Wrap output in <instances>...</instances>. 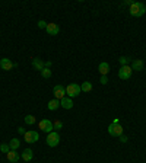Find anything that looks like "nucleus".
<instances>
[{
	"instance_id": "1",
	"label": "nucleus",
	"mask_w": 146,
	"mask_h": 163,
	"mask_svg": "<svg viewBox=\"0 0 146 163\" xmlns=\"http://www.w3.org/2000/svg\"><path fill=\"white\" fill-rule=\"evenodd\" d=\"M146 12V6L140 2H135V3H132L130 5V15L135 17H140L145 15Z\"/></svg>"
},
{
	"instance_id": "2",
	"label": "nucleus",
	"mask_w": 146,
	"mask_h": 163,
	"mask_svg": "<svg viewBox=\"0 0 146 163\" xmlns=\"http://www.w3.org/2000/svg\"><path fill=\"white\" fill-rule=\"evenodd\" d=\"M45 143H47V146H50V147L59 146V143H60V134H59V131H53L50 134H47Z\"/></svg>"
},
{
	"instance_id": "3",
	"label": "nucleus",
	"mask_w": 146,
	"mask_h": 163,
	"mask_svg": "<svg viewBox=\"0 0 146 163\" xmlns=\"http://www.w3.org/2000/svg\"><path fill=\"white\" fill-rule=\"evenodd\" d=\"M80 92H82V89H80V86L76 83H70L66 86V95H67L69 98H76V96L80 95Z\"/></svg>"
},
{
	"instance_id": "4",
	"label": "nucleus",
	"mask_w": 146,
	"mask_h": 163,
	"mask_svg": "<svg viewBox=\"0 0 146 163\" xmlns=\"http://www.w3.org/2000/svg\"><path fill=\"white\" fill-rule=\"evenodd\" d=\"M38 127L41 131H44V133H47V134H50V133H53L54 131V125H53V121H50V119H41L38 124Z\"/></svg>"
},
{
	"instance_id": "5",
	"label": "nucleus",
	"mask_w": 146,
	"mask_h": 163,
	"mask_svg": "<svg viewBox=\"0 0 146 163\" xmlns=\"http://www.w3.org/2000/svg\"><path fill=\"white\" fill-rule=\"evenodd\" d=\"M132 67L130 66H121L120 67V70H118V77L123 80H129L130 77H132Z\"/></svg>"
},
{
	"instance_id": "6",
	"label": "nucleus",
	"mask_w": 146,
	"mask_h": 163,
	"mask_svg": "<svg viewBox=\"0 0 146 163\" xmlns=\"http://www.w3.org/2000/svg\"><path fill=\"white\" fill-rule=\"evenodd\" d=\"M108 134L112 137H120V135H123V127L120 124H111L108 127Z\"/></svg>"
},
{
	"instance_id": "7",
	"label": "nucleus",
	"mask_w": 146,
	"mask_h": 163,
	"mask_svg": "<svg viewBox=\"0 0 146 163\" xmlns=\"http://www.w3.org/2000/svg\"><path fill=\"white\" fill-rule=\"evenodd\" d=\"M23 138H25L26 143L32 144V143H35V141L39 140V134L37 133V131H34V130H31V131H26V133L23 134Z\"/></svg>"
},
{
	"instance_id": "8",
	"label": "nucleus",
	"mask_w": 146,
	"mask_h": 163,
	"mask_svg": "<svg viewBox=\"0 0 146 163\" xmlns=\"http://www.w3.org/2000/svg\"><path fill=\"white\" fill-rule=\"evenodd\" d=\"M53 93L56 96V99L62 101L63 98H64V95H66V87H63L62 84H56L54 89H53Z\"/></svg>"
},
{
	"instance_id": "9",
	"label": "nucleus",
	"mask_w": 146,
	"mask_h": 163,
	"mask_svg": "<svg viewBox=\"0 0 146 163\" xmlns=\"http://www.w3.org/2000/svg\"><path fill=\"white\" fill-rule=\"evenodd\" d=\"M16 66H18L16 63L13 64V63H12L10 60H9V58H0V67L3 68V70H6V72L12 70V68L16 67Z\"/></svg>"
},
{
	"instance_id": "10",
	"label": "nucleus",
	"mask_w": 146,
	"mask_h": 163,
	"mask_svg": "<svg viewBox=\"0 0 146 163\" xmlns=\"http://www.w3.org/2000/svg\"><path fill=\"white\" fill-rule=\"evenodd\" d=\"M47 34L48 35H59L60 34V26L57 25V23H47Z\"/></svg>"
},
{
	"instance_id": "11",
	"label": "nucleus",
	"mask_w": 146,
	"mask_h": 163,
	"mask_svg": "<svg viewBox=\"0 0 146 163\" xmlns=\"http://www.w3.org/2000/svg\"><path fill=\"white\" fill-rule=\"evenodd\" d=\"M132 70H136V72H142L143 70V60L140 58H136L132 61Z\"/></svg>"
},
{
	"instance_id": "12",
	"label": "nucleus",
	"mask_w": 146,
	"mask_h": 163,
	"mask_svg": "<svg viewBox=\"0 0 146 163\" xmlns=\"http://www.w3.org/2000/svg\"><path fill=\"white\" fill-rule=\"evenodd\" d=\"M6 157H7V160H9V162H12V163H16L18 160L21 159V156L18 154V152H16V150H10V152H9L7 154H6Z\"/></svg>"
},
{
	"instance_id": "13",
	"label": "nucleus",
	"mask_w": 146,
	"mask_h": 163,
	"mask_svg": "<svg viewBox=\"0 0 146 163\" xmlns=\"http://www.w3.org/2000/svg\"><path fill=\"white\" fill-rule=\"evenodd\" d=\"M60 107L64 108V109H72V108H73L72 98H63L62 101H60Z\"/></svg>"
},
{
	"instance_id": "14",
	"label": "nucleus",
	"mask_w": 146,
	"mask_h": 163,
	"mask_svg": "<svg viewBox=\"0 0 146 163\" xmlns=\"http://www.w3.org/2000/svg\"><path fill=\"white\" fill-rule=\"evenodd\" d=\"M98 70H99V73H101L102 76H107V74L110 73V66H108V63H105V61L99 63V66H98Z\"/></svg>"
},
{
	"instance_id": "15",
	"label": "nucleus",
	"mask_w": 146,
	"mask_h": 163,
	"mask_svg": "<svg viewBox=\"0 0 146 163\" xmlns=\"http://www.w3.org/2000/svg\"><path fill=\"white\" fill-rule=\"evenodd\" d=\"M21 157H22L25 162H29V160H32V157H34V153H32L31 149H25L22 152V154H21Z\"/></svg>"
},
{
	"instance_id": "16",
	"label": "nucleus",
	"mask_w": 146,
	"mask_h": 163,
	"mask_svg": "<svg viewBox=\"0 0 146 163\" xmlns=\"http://www.w3.org/2000/svg\"><path fill=\"white\" fill-rule=\"evenodd\" d=\"M32 67H34L35 70H39V72H41V70L44 68V61H43L41 58H34V60H32Z\"/></svg>"
},
{
	"instance_id": "17",
	"label": "nucleus",
	"mask_w": 146,
	"mask_h": 163,
	"mask_svg": "<svg viewBox=\"0 0 146 163\" xmlns=\"http://www.w3.org/2000/svg\"><path fill=\"white\" fill-rule=\"evenodd\" d=\"M47 107H48L50 111H56V109L60 108V101H59V99H51V101L48 102V105H47Z\"/></svg>"
},
{
	"instance_id": "18",
	"label": "nucleus",
	"mask_w": 146,
	"mask_h": 163,
	"mask_svg": "<svg viewBox=\"0 0 146 163\" xmlns=\"http://www.w3.org/2000/svg\"><path fill=\"white\" fill-rule=\"evenodd\" d=\"M21 146V141L18 140V138H12L10 143H9V147H10V150H18Z\"/></svg>"
},
{
	"instance_id": "19",
	"label": "nucleus",
	"mask_w": 146,
	"mask_h": 163,
	"mask_svg": "<svg viewBox=\"0 0 146 163\" xmlns=\"http://www.w3.org/2000/svg\"><path fill=\"white\" fill-rule=\"evenodd\" d=\"M80 89H82V92H91L92 90V83L91 82H83L80 84Z\"/></svg>"
},
{
	"instance_id": "20",
	"label": "nucleus",
	"mask_w": 146,
	"mask_h": 163,
	"mask_svg": "<svg viewBox=\"0 0 146 163\" xmlns=\"http://www.w3.org/2000/svg\"><path fill=\"white\" fill-rule=\"evenodd\" d=\"M51 74H53V72H51L48 67H44L43 70H41V76H43L44 79H50Z\"/></svg>"
},
{
	"instance_id": "21",
	"label": "nucleus",
	"mask_w": 146,
	"mask_h": 163,
	"mask_svg": "<svg viewBox=\"0 0 146 163\" xmlns=\"http://www.w3.org/2000/svg\"><path fill=\"white\" fill-rule=\"evenodd\" d=\"M35 121H37V118H35L34 115H26V117H25V122L28 124V125H32V124H35Z\"/></svg>"
},
{
	"instance_id": "22",
	"label": "nucleus",
	"mask_w": 146,
	"mask_h": 163,
	"mask_svg": "<svg viewBox=\"0 0 146 163\" xmlns=\"http://www.w3.org/2000/svg\"><path fill=\"white\" fill-rule=\"evenodd\" d=\"M0 152H3V153H6V154H7V153L10 152V147H9V144L2 143V144H0Z\"/></svg>"
},
{
	"instance_id": "23",
	"label": "nucleus",
	"mask_w": 146,
	"mask_h": 163,
	"mask_svg": "<svg viewBox=\"0 0 146 163\" xmlns=\"http://www.w3.org/2000/svg\"><path fill=\"white\" fill-rule=\"evenodd\" d=\"M132 58H129V57H120V64L121 66H129V63Z\"/></svg>"
},
{
	"instance_id": "24",
	"label": "nucleus",
	"mask_w": 146,
	"mask_h": 163,
	"mask_svg": "<svg viewBox=\"0 0 146 163\" xmlns=\"http://www.w3.org/2000/svg\"><path fill=\"white\" fill-rule=\"evenodd\" d=\"M53 125H54V130H57V131H60V130L63 128V122H62V121H56V122H53Z\"/></svg>"
},
{
	"instance_id": "25",
	"label": "nucleus",
	"mask_w": 146,
	"mask_h": 163,
	"mask_svg": "<svg viewBox=\"0 0 146 163\" xmlns=\"http://www.w3.org/2000/svg\"><path fill=\"white\" fill-rule=\"evenodd\" d=\"M38 28L45 29V28H47V22H45V21H39V22H38Z\"/></svg>"
},
{
	"instance_id": "26",
	"label": "nucleus",
	"mask_w": 146,
	"mask_h": 163,
	"mask_svg": "<svg viewBox=\"0 0 146 163\" xmlns=\"http://www.w3.org/2000/svg\"><path fill=\"white\" fill-rule=\"evenodd\" d=\"M99 82H101V84H107L108 83V77L107 76H101V80H99Z\"/></svg>"
},
{
	"instance_id": "27",
	"label": "nucleus",
	"mask_w": 146,
	"mask_h": 163,
	"mask_svg": "<svg viewBox=\"0 0 146 163\" xmlns=\"http://www.w3.org/2000/svg\"><path fill=\"white\" fill-rule=\"evenodd\" d=\"M120 141L121 143H127V137L126 135H120Z\"/></svg>"
},
{
	"instance_id": "28",
	"label": "nucleus",
	"mask_w": 146,
	"mask_h": 163,
	"mask_svg": "<svg viewBox=\"0 0 146 163\" xmlns=\"http://www.w3.org/2000/svg\"><path fill=\"white\" fill-rule=\"evenodd\" d=\"M18 133H19V134H25L26 131H25V130H23L22 127H18Z\"/></svg>"
},
{
	"instance_id": "29",
	"label": "nucleus",
	"mask_w": 146,
	"mask_h": 163,
	"mask_svg": "<svg viewBox=\"0 0 146 163\" xmlns=\"http://www.w3.org/2000/svg\"><path fill=\"white\" fill-rule=\"evenodd\" d=\"M44 67H48V68H50L51 67V61H45L44 63Z\"/></svg>"
}]
</instances>
